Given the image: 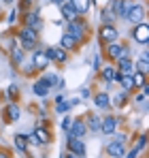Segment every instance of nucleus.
Masks as SVG:
<instances>
[{
	"instance_id": "f257e3e1",
	"label": "nucleus",
	"mask_w": 149,
	"mask_h": 158,
	"mask_svg": "<svg viewBox=\"0 0 149 158\" xmlns=\"http://www.w3.org/2000/svg\"><path fill=\"white\" fill-rule=\"evenodd\" d=\"M17 39H19L22 49L32 52V49H36V43H38V32H36V30H32V28H28V26H24L19 32H17Z\"/></svg>"
},
{
	"instance_id": "f03ea898",
	"label": "nucleus",
	"mask_w": 149,
	"mask_h": 158,
	"mask_svg": "<svg viewBox=\"0 0 149 158\" xmlns=\"http://www.w3.org/2000/svg\"><path fill=\"white\" fill-rule=\"evenodd\" d=\"M85 22H81V19H73V22H68V26H66V34H70L74 39V43L79 45V43H83L85 41Z\"/></svg>"
},
{
	"instance_id": "7ed1b4c3",
	"label": "nucleus",
	"mask_w": 149,
	"mask_h": 158,
	"mask_svg": "<svg viewBox=\"0 0 149 158\" xmlns=\"http://www.w3.org/2000/svg\"><path fill=\"white\" fill-rule=\"evenodd\" d=\"M132 4H134L132 0H113L111 6H109V11H111L115 17H124L126 19V15H128V11H130Z\"/></svg>"
},
{
	"instance_id": "20e7f679",
	"label": "nucleus",
	"mask_w": 149,
	"mask_h": 158,
	"mask_svg": "<svg viewBox=\"0 0 149 158\" xmlns=\"http://www.w3.org/2000/svg\"><path fill=\"white\" fill-rule=\"evenodd\" d=\"M98 36L109 45V43H115L117 39H119V32H117V28L115 26H109V24H102L98 30Z\"/></svg>"
},
{
	"instance_id": "39448f33",
	"label": "nucleus",
	"mask_w": 149,
	"mask_h": 158,
	"mask_svg": "<svg viewBox=\"0 0 149 158\" xmlns=\"http://www.w3.org/2000/svg\"><path fill=\"white\" fill-rule=\"evenodd\" d=\"M132 36H134L136 43L147 45V43H149V24H147V22L136 24V26H134V32H132Z\"/></svg>"
},
{
	"instance_id": "423d86ee",
	"label": "nucleus",
	"mask_w": 149,
	"mask_h": 158,
	"mask_svg": "<svg viewBox=\"0 0 149 158\" xmlns=\"http://www.w3.org/2000/svg\"><path fill=\"white\" fill-rule=\"evenodd\" d=\"M126 19L130 22V24H141L143 19H145V6L143 4H132L130 6V11H128V15H126Z\"/></svg>"
},
{
	"instance_id": "0eeeda50",
	"label": "nucleus",
	"mask_w": 149,
	"mask_h": 158,
	"mask_svg": "<svg viewBox=\"0 0 149 158\" xmlns=\"http://www.w3.org/2000/svg\"><path fill=\"white\" fill-rule=\"evenodd\" d=\"M107 56L117 62L119 58H128V47L119 45L117 41H115V43H109V45H107Z\"/></svg>"
},
{
	"instance_id": "6e6552de",
	"label": "nucleus",
	"mask_w": 149,
	"mask_h": 158,
	"mask_svg": "<svg viewBox=\"0 0 149 158\" xmlns=\"http://www.w3.org/2000/svg\"><path fill=\"white\" fill-rule=\"evenodd\" d=\"M45 53H47V58L51 62H58V64H66V60H68V53L64 52L62 47H47Z\"/></svg>"
},
{
	"instance_id": "1a4fd4ad",
	"label": "nucleus",
	"mask_w": 149,
	"mask_h": 158,
	"mask_svg": "<svg viewBox=\"0 0 149 158\" xmlns=\"http://www.w3.org/2000/svg\"><path fill=\"white\" fill-rule=\"evenodd\" d=\"M49 58H47V53L45 52H34V56H32V69L34 71H45L47 66H49Z\"/></svg>"
},
{
	"instance_id": "9d476101",
	"label": "nucleus",
	"mask_w": 149,
	"mask_h": 158,
	"mask_svg": "<svg viewBox=\"0 0 149 158\" xmlns=\"http://www.w3.org/2000/svg\"><path fill=\"white\" fill-rule=\"evenodd\" d=\"M87 132V126H85V120L79 118V120H73V126L68 131V137H74V139H83V135Z\"/></svg>"
},
{
	"instance_id": "9b49d317",
	"label": "nucleus",
	"mask_w": 149,
	"mask_h": 158,
	"mask_svg": "<svg viewBox=\"0 0 149 158\" xmlns=\"http://www.w3.org/2000/svg\"><path fill=\"white\" fill-rule=\"evenodd\" d=\"M68 152H70V154H77V156H81V158H85V143H83V139L68 137Z\"/></svg>"
},
{
	"instance_id": "f8f14e48",
	"label": "nucleus",
	"mask_w": 149,
	"mask_h": 158,
	"mask_svg": "<svg viewBox=\"0 0 149 158\" xmlns=\"http://www.w3.org/2000/svg\"><path fill=\"white\" fill-rule=\"evenodd\" d=\"M115 131H117V118L107 115V118L100 122V132H102V135H113Z\"/></svg>"
},
{
	"instance_id": "ddd939ff",
	"label": "nucleus",
	"mask_w": 149,
	"mask_h": 158,
	"mask_svg": "<svg viewBox=\"0 0 149 158\" xmlns=\"http://www.w3.org/2000/svg\"><path fill=\"white\" fill-rule=\"evenodd\" d=\"M115 71H117L119 75H132V73H134V62H132L130 58H119Z\"/></svg>"
},
{
	"instance_id": "4468645a",
	"label": "nucleus",
	"mask_w": 149,
	"mask_h": 158,
	"mask_svg": "<svg viewBox=\"0 0 149 158\" xmlns=\"http://www.w3.org/2000/svg\"><path fill=\"white\" fill-rule=\"evenodd\" d=\"M32 137L36 139V143H38V145H47V143L51 141V132L45 131V128H38V126L32 131Z\"/></svg>"
},
{
	"instance_id": "2eb2a0df",
	"label": "nucleus",
	"mask_w": 149,
	"mask_h": 158,
	"mask_svg": "<svg viewBox=\"0 0 149 158\" xmlns=\"http://www.w3.org/2000/svg\"><path fill=\"white\" fill-rule=\"evenodd\" d=\"M107 154L111 158H122L126 154V150H124V143H117V141H111L109 145H107Z\"/></svg>"
},
{
	"instance_id": "dca6fc26",
	"label": "nucleus",
	"mask_w": 149,
	"mask_h": 158,
	"mask_svg": "<svg viewBox=\"0 0 149 158\" xmlns=\"http://www.w3.org/2000/svg\"><path fill=\"white\" fill-rule=\"evenodd\" d=\"M49 90H51L49 83H47L43 77L38 79V81H34V85H32V92H34L36 96H47V94H49Z\"/></svg>"
},
{
	"instance_id": "f3484780",
	"label": "nucleus",
	"mask_w": 149,
	"mask_h": 158,
	"mask_svg": "<svg viewBox=\"0 0 149 158\" xmlns=\"http://www.w3.org/2000/svg\"><path fill=\"white\" fill-rule=\"evenodd\" d=\"M26 26L32 28V30H36V32L41 30V26H43V24H41V17H38V13H36V11L26 15Z\"/></svg>"
},
{
	"instance_id": "a211bd4d",
	"label": "nucleus",
	"mask_w": 149,
	"mask_h": 158,
	"mask_svg": "<svg viewBox=\"0 0 149 158\" xmlns=\"http://www.w3.org/2000/svg\"><path fill=\"white\" fill-rule=\"evenodd\" d=\"M100 120L96 113H90L87 115V120H85V126H87V131H92V132H100Z\"/></svg>"
},
{
	"instance_id": "6ab92c4d",
	"label": "nucleus",
	"mask_w": 149,
	"mask_h": 158,
	"mask_svg": "<svg viewBox=\"0 0 149 158\" xmlns=\"http://www.w3.org/2000/svg\"><path fill=\"white\" fill-rule=\"evenodd\" d=\"M70 4H73V9L77 11V15H85L87 13V9H90V0H68Z\"/></svg>"
},
{
	"instance_id": "aec40b11",
	"label": "nucleus",
	"mask_w": 149,
	"mask_h": 158,
	"mask_svg": "<svg viewBox=\"0 0 149 158\" xmlns=\"http://www.w3.org/2000/svg\"><path fill=\"white\" fill-rule=\"evenodd\" d=\"M60 11H62V15L66 17V22L77 19V11L73 9V4H70V2H62V4H60Z\"/></svg>"
},
{
	"instance_id": "412c9836",
	"label": "nucleus",
	"mask_w": 149,
	"mask_h": 158,
	"mask_svg": "<svg viewBox=\"0 0 149 158\" xmlns=\"http://www.w3.org/2000/svg\"><path fill=\"white\" fill-rule=\"evenodd\" d=\"M94 105L98 107V109H109V107H111L109 94H107V92H98V94L94 96Z\"/></svg>"
},
{
	"instance_id": "4be33fe9",
	"label": "nucleus",
	"mask_w": 149,
	"mask_h": 158,
	"mask_svg": "<svg viewBox=\"0 0 149 158\" xmlns=\"http://www.w3.org/2000/svg\"><path fill=\"white\" fill-rule=\"evenodd\" d=\"M4 111H6V120H9V122H17V120H19V115H22L19 107H17V105H13V103H9Z\"/></svg>"
},
{
	"instance_id": "5701e85b",
	"label": "nucleus",
	"mask_w": 149,
	"mask_h": 158,
	"mask_svg": "<svg viewBox=\"0 0 149 158\" xmlns=\"http://www.w3.org/2000/svg\"><path fill=\"white\" fill-rule=\"evenodd\" d=\"M100 75H102V79H104V81H109V83L117 81V77H119V73L115 71V66H104Z\"/></svg>"
},
{
	"instance_id": "b1692460",
	"label": "nucleus",
	"mask_w": 149,
	"mask_h": 158,
	"mask_svg": "<svg viewBox=\"0 0 149 158\" xmlns=\"http://www.w3.org/2000/svg\"><path fill=\"white\" fill-rule=\"evenodd\" d=\"M60 47H62L64 52H73V49L79 47V45L74 43V39L70 36V34H64V36H62V41H60Z\"/></svg>"
},
{
	"instance_id": "393cba45",
	"label": "nucleus",
	"mask_w": 149,
	"mask_h": 158,
	"mask_svg": "<svg viewBox=\"0 0 149 158\" xmlns=\"http://www.w3.org/2000/svg\"><path fill=\"white\" fill-rule=\"evenodd\" d=\"M68 109H70V103H68V101L64 103V96H62V94L55 96V111H58V113H66Z\"/></svg>"
},
{
	"instance_id": "a878e982",
	"label": "nucleus",
	"mask_w": 149,
	"mask_h": 158,
	"mask_svg": "<svg viewBox=\"0 0 149 158\" xmlns=\"http://www.w3.org/2000/svg\"><path fill=\"white\" fill-rule=\"evenodd\" d=\"M134 71L147 77V73H149V62H145V60H136V62H134Z\"/></svg>"
},
{
	"instance_id": "bb28decb",
	"label": "nucleus",
	"mask_w": 149,
	"mask_h": 158,
	"mask_svg": "<svg viewBox=\"0 0 149 158\" xmlns=\"http://www.w3.org/2000/svg\"><path fill=\"white\" fill-rule=\"evenodd\" d=\"M15 148L19 152H26V148H28V137L26 135H15Z\"/></svg>"
},
{
	"instance_id": "cd10ccee",
	"label": "nucleus",
	"mask_w": 149,
	"mask_h": 158,
	"mask_svg": "<svg viewBox=\"0 0 149 158\" xmlns=\"http://www.w3.org/2000/svg\"><path fill=\"white\" fill-rule=\"evenodd\" d=\"M130 77H132V88H143L145 85V75H141V73L134 71Z\"/></svg>"
},
{
	"instance_id": "c85d7f7f",
	"label": "nucleus",
	"mask_w": 149,
	"mask_h": 158,
	"mask_svg": "<svg viewBox=\"0 0 149 158\" xmlns=\"http://www.w3.org/2000/svg\"><path fill=\"white\" fill-rule=\"evenodd\" d=\"M11 60H13L15 64H22V62H24V53H22V47H13V49H11Z\"/></svg>"
},
{
	"instance_id": "c756f323",
	"label": "nucleus",
	"mask_w": 149,
	"mask_h": 158,
	"mask_svg": "<svg viewBox=\"0 0 149 158\" xmlns=\"http://www.w3.org/2000/svg\"><path fill=\"white\" fill-rule=\"evenodd\" d=\"M117 81L122 83L124 92H128V90H132V77H130V75H119V77H117Z\"/></svg>"
},
{
	"instance_id": "7c9ffc66",
	"label": "nucleus",
	"mask_w": 149,
	"mask_h": 158,
	"mask_svg": "<svg viewBox=\"0 0 149 158\" xmlns=\"http://www.w3.org/2000/svg\"><path fill=\"white\" fill-rule=\"evenodd\" d=\"M43 79H45V81L49 83V88L53 85V83H60V79H58V75H55V73H47V75H45Z\"/></svg>"
},
{
	"instance_id": "2f4dec72",
	"label": "nucleus",
	"mask_w": 149,
	"mask_h": 158,
	"mask_svg": "<svg viewBox=\"0 0 149 158\" xmlns=\"http://www.w3.org/2000/svg\"><path fill=\"white\" fill-rule=\"evenodd\" d=\"M70 126H73V120H70V118L66 115V118L62 120V131H64L66 135H68V131H70Z\"/></svg>"
},
{
	"instance_id": "473e14b6",
	"label": "nucleus",
	"mask_w": 149,
	"mask_h": 158,
	"mask_svg": "<svg viewBox=\"0 0 149 158\" xmlns=\"http://www.w3.org/2000/svg\"><path fill=\"white\" fill-rule=\"evenodd\" d=\"M145 145H147V135H141V137H139V141H136V150L141 152Z\"/></svg>"
},
{
	"instance_id": "72a5a7b5",
	"label": "nucleus",
	"mask_w": 149,
	"mask_h": 158,
	"mask_svg": "<svg viewBox=\"0 0 149 158\" xmlns=\"http://www.w3.org/2000/svg\"><path fill=\"white\" fill-rule=\"evenodd\" d=\"M126 94H128V92H119V94H117V98H115L117 105H124L126 103Z\"/></svg>"
},
{
	"instance_id": "f704fd0d",
	"label": "nucleus",
	"mask_w": 149,
	"mask_h": 158,
	"mask_svg": "<svg viewBox=\"0 0 149 158\" xmlns=\"http://www.w3.org/2000/svg\"><path fill=\"white\" fill-rule=\"evenodd\" d=\"M17 17H19V15H17V11H11V13H9V24H15V22H17Z\"/></svg>"
},
{
	"instance_id": "c9c22d12",
	"label": "nucleus",
	"mask_w": 149,
	"mask_h": 158,
	"mask_svg": "<svg viewBox=\"0 0 149 158\" xmlns=\"http://www.w3.org/2000/svg\"><path fill=\"white\" fill-rule=\"evenodd\" d=\"M6 96H9V98L17 96V85H11V88H9V92H6Z\"/></svg>"
},
{
	"instance_id": "e433bc0d",
	"label": "nucleus",
	"mask_w": 149,
	"mask_h": 158,
	"mask_svg": "<svg viewBox=\"0 0 149 158\" xmlns=\"http://www.w3.org/2000/svg\"><path fill=\"white\" fill-rule=\"evenodd\" d=\"M126 158H139V150H136V148H132V150L126 154Z\"/></svg>"
},
{
	"instance_id": "4c0bfd02",
	"label": "nucleus",
	"mask_w": 149,
	"mask_h": 158,
	"mask_svg": "<svg viewBox=\"0 0 149 158\" xmlns=\"http://www.w3.org/2000/svg\"><path fill=\"white\" fill-rule=\"evenodd\" d=\"M90 96V88H81V98H87Z\"/></svg>"
},
{
	"instance_id": "58836bf2",
	"label": "nucleus",
	"mask_w": 149,
	"mask_h": 158,
	"mask_svg": "<svg viewBox=\"0 0 149 158\" xmlns=\"http://www.w3.org/2000/svg\"><path fill=\"white\" fill-rule=\"evenodd\" d=\"M100 69V56H96V58H94V71H98Z\"/></svg>"
},
{
	"instance_id": "ea45409f",
	"label": "nucleus",
	"mask_w": 149,
	"mask_h": 158,
	"mask_svg": "<svg viewBox=\"0 0 149 158\" xmlns=\"http://www.w3.org/2000/svg\"><path fill=\"white\" fill-rule=\"evenodd\" d=\"M68 103H70V107H74V105H79V103H81V98H70Z\"/></svg>"
},
{
	"instance_id": "a19ab883",
	"label": "nucleus",
	"mask_w": 149,
	"mask_h": 158,
	"mask_svg": "<svg viewBox=\"0 0 149 158\" xmlns=\"http://www.w3.org/2000/svg\"><path fill=\"white\" fill-rule=\"evenodd\" d=\"M139 60H145V62H149V53H147V52H143V53H141V58H139Z\"/></svg>"
},
{
	"instance_id": "79ce46f5",
	"label": "nucleus",
	"mask_w": 149,
	"mask_h": 158,
	"mask_svg": "<svg viewBox=\"0 0 149 158\" xmlns=\"http://www.w3.org/2000/svg\"><path fill=\"white\" fill-rule=\"evenodd\" d=\"M49 2H53V4H58V6H60V4H62L64 0H49Z\"/></svg>"
},
{
	"instance_id": "37998d69",
	"label": "nucleus",
	"mask_w": 149,
	"mask_h": 158,
	"mask_svg": "<svg viewBox=\"0 0 149 158\" xmlns=\"http://www.w3.org/2000/svg\"><path fill=\"white\" fill-rule=\"evenodd\" d=\"M66 158H81V156H77V154H70V152H68V154H66Z\"/></svg>"
},
{
	"instance_id": "c03bdc74",
	"label": "nucleus",
	"mask_w": 149,
	"mask_h": 158,
	"mask_svg": "<svg viewBox=\"0 0 149 158\" xmlns=\"http://www.w3.org/2000/svg\"><path fill=\"white\" fill-rule=\"evenodd\" d=\"M0 158H9V152H0Z\"/></svg>"
},
{
	"instance_id": "a18cd8bd",
	"label": "nucleus",
	"mask_w": 149,
	"mask_h": 158,
	"mask_svg": "<svg viewBox=\"0 0 149 158\" xmlns=\"http://www.w3.org/2000/svg\"><path fill=\"white\" fill-rule=\"evenodd\" d=\"M2 2H6V4H11V2H15V0H2Z\"/></svg>"
},
{
	"instance_id": "49530a36",
	"label": "nucleus",
	"mask_w": 149,
	"mask_h": 158,
	"mask_svg": "<svg viewBox=\"0 0 149 158\" xmlns=\"http://www.w3.org/2000/svg\"><path fill=\"white\" fill-rule=\"evenodd\" d=\"M26 2H30V0H26Z\"/></svg>"
},
{
	"instance_id": "de8ad7c7",
	"label": "nucleus",
	"mask_w": 149,
	"mask_h": 158,
	"mask_svg": "<svg viewBox=\"0 0 149 158\" xmlns=\"http://www.w3.org/2000/svg\"><path fill=\"white\" fill-rule=\"evenodd\" d=\"M41 158H45V156H41Z\"/></svg>"
},
{
	"instance_id": "09e8293b",
	"label": "nucleus",
	"mask_w": 149,
	"mask_h": 158,
	"mask_svg": "<svg viewBox=\"0 0 149 158\" xmlns=\"http://www.w3.org/2000/svg\"><path fill=\"white\" fill-rule=\"evenodd\" d=\"M64 2H66V0H64Z\"/></svg>"
}]
</instances>
